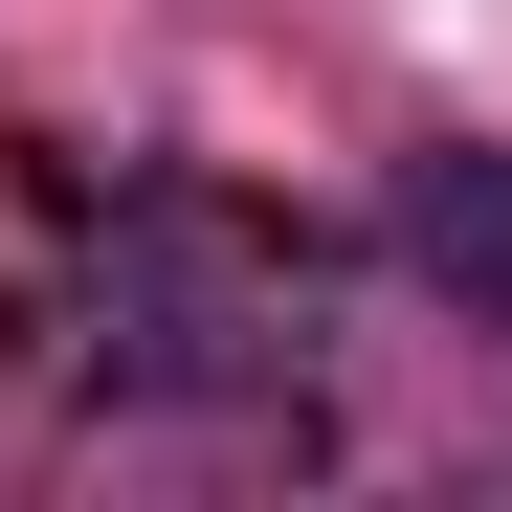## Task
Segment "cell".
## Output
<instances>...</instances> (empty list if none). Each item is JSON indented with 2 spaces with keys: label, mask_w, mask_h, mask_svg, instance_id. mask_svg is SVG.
<instances>
[{
  "label": "cell",
  "mask_w": 512,
  "mask_h": 512,
  "mask_svg": "<svg viewBox=\"0 0 512 512\" xmlns=\"http://www.w3.org/2000/svg\"><path fill=\"white\" fill-rule=\"evenodd\" d=\"M90 357H112L134 401H268V379H312V290H290L245 223L134 201V223H112V290H90Z\"/></svg>",
  "instance_id": "1"
},
{
  "label": "cell",
  "mask_w": 512,
  "mask_h": 512,
  "mask_svg": "<svg viewBox=\"0 0 512 512\" xmlns=\"http://www.w3.org/2000/svg\"><path fill=\"white\" fill-rule=\"evenodd\" d=\"M379 245H401L468 334H512V134H401V156H379Z\"/></svg>",
  "instance_id": "2"
}]
</instances>
